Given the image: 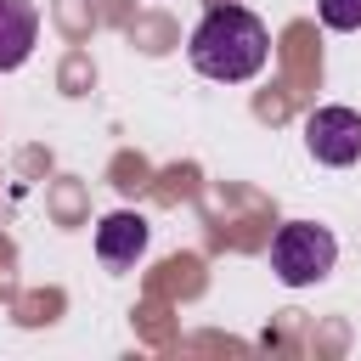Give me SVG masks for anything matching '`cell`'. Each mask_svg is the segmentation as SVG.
Returning <instances> with one entry per match:
<instances>
[{"mask_svg":"<svg viewBox=\"0 0 361 361\" xmlns=\"http://www.w3.org/2000/svg\"><path fill=\"white\" fill-rule=\"evenodd\" d=\"M192 68L203 79H220V85H243L265 68L271 56V34L265 23L248 11V6H214L197 28H192V45H186Z\"/></svg>","mask_w":361,"mask_h":361,"instance_id":"1","label":"cell"},{"mask_svg":"<svg viewBox=\"0 0 361 361\" xmlns=\"http://www.w3.org/2000/svg\"><path fill=\"white\" fill-rule=\"evenodd\" d=\"M338 259V243L327 226H310V220H288L276 237H271V271L282 288H310L333 271Z\"/></svg>","mask_w":361,"mask_h":361,"instance_id":"2","label":"cell"},{"mask_svg":"<svg viewBox=\"0 0 361 361\" xmlns=\"http://www.w3.org/2000/svg\"><path fill=\"white\" fill-rule=\"evenodd\" d=\"M305 147L316 164H333V169L355 164L361 158V113L355 107H316L305 118Z\"/></svg>","mask_w":361,"mask_h":361,"instance_id":"3","label":"cell"},{"mask_svg":"<svg viewBox=\"0 0 361 361\" xmlns=\"http://www.w3.org/2000/svg\"><path fill=\"white\" fill-rule=\"evenodd\" d=\"M39 39V11L34 0H0V73L23 68Z\"/></svg>","mask_w":361,"mask_h":361,"instance_id":"4","label":"cell"},{"mask_svg":"<svg viewBox=\"0 0 361 361\" xmlns=\"http://www.w3.org/2000/svg\"><path fill=\"white\" fill-rule=\"evenodd\" d=\"M141 248H147V220H141V214L118 209V214H107V220L96 226V254H102L107 265H130Z\"/></svg>","mask_w":361,"mask_h":361,"instance_id":"5","label":"cell"},{"mask_svg":"<svg viewBox=\"0 0 361 361\" xmlns=\"http://www.w3.org/2000/svg\"><path fill=\"white\" fill-rule=\"evenodd\" d=\"M316 11H322V23L338 28V34L361 28V0H316Z\"/></svg>","mask_w":361,"mask_h":361,"instance_id":"6","label":"cell"}]
</instances>
